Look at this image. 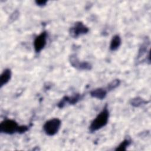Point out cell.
I'll return each instance as SVG.
<instances>
[{"label":"cell","mask_w":151,"mask_h":151,"mask_svg":"<svg viewBox=\"0 0 151 151\" xmlns=\"http://www.w3.org/2000/svg\"><path fill=\"white\" fill-rule=\"evenodd\" d=\"M29 126L19 125L18 123L10 119H4L0 124V132L6 134H13L16 133L22 134L29 130Z\"/></svg>","instance_id":"cell-1"},{"label":"cell","mask_w":151,"mask_h":151,"mask_svg":"<svg viewBox=\"0 0 151 151\" xmlns=\"http://www.w3.org/2000/svg\"><path fill=\"white\" fill-rule=\"evenodd\" d=\"M110 116V112L106 104L102 110L97 115V116L93 120L89 126V130L90 132H95L107 125L109 122Z\"/></svg>","instance_id":"cell-2"},{"label":"cell","mask_w":151,"mask_h":151,"mask_svg":"<svg viewBox=\"0 0 151 151\" xmlns=\"http://www.w3.org/2000/svg\"><path fill=\"white\" fill-rule=\"evenodd\" d=\"M61 126V121L58 118H52L45 122L43 125L44 133L49 136H53L59 131Z\"/></svg>","instance_id":"cell-3"},{"label":"cell","mask_w":151,"mask_h":151,"mask_svg":"<svg viewBox=\"0 0 151 151\" xmlns=\"http://www.w3.org/2000/svg\"><path fill=\"white\" fill-rule=\"evenodd\" d=\"M149 40L147 38L140 45L139 51L138 54L136 57V63L139 64L143 63V61H148L149 64L150 63V54L147 55V53L150 52L149 50H147V47L149 45Z\"/></svg>","instance_id":"cell-4"},{"label":"cell","mask_w":151,"mask_h":151,"mask_svg":"<svg viewBox=\"0 0 151 151\" xmlns=\"http://www.w3.org/2000/svg\"><path fill=\"white\" fill-rule=\"evenodd\" d=\"M68 60L71 65L78 70L88 71L91 70L92 68V65L90 63L80 61L75 54L70 55Z\"/></svg>","instance_id":"cell-5"},{"label":"cell","mask_w":151,"mask_h":151,"mask_svg":"<svg viewBox=\"0 0 151 151\" xmlns=\"http://www.w3.org/2000/svg\"><path fill=\"white\" fill-rule=\"evenodd\" d=\"M89 28L81 21H77L69 29V34L73 38H78L80 36L87 34Z\"/></svg>","instance_id":"cell-6"},{"label":"cell","mask_w":151,"mask_h":151,"mask_svg":"<svg viewBox=\"0 0 151 151\" xmlns=\"http://www.w3.org/2000/svg\"><path fill=\"white\" fill-rule=\"evenodd\" d=\"M47 32L43 31L35 38L34 41V48L36 53L40 52L44 48L47 44Z\"/></svg>","instance_id":"cell-7"},{"label":"cell","mask_w":151,"mask_h":151,"mask_svg":"<svg viewBox=\"0 0 151 151\" xmlns=\"http://www.w3.org/2000/svg\"><path fill=\"white\" fill-rule=\"evenodd\" d=\"M81 98H82V96L79 93H76L70 96H65L63 97L60 100V101L58 103L57 106L58 108L62 109L67 104H69V105L75 104L77 103H78L81 99Z\"/></svg>","instance_id":"cell-8"},{"label":"cell","mask_w":151,"mask_h":151,"mask_svg":"<svg viewBox=\"0 0 151 151\" xmlns=\"http://www.w3.org/2000/svg\"><path fill=\"white\" fill-rule=\"evenodd\" d=\"M107 90L106 88H97L91 90L90 93V96L95 99L99 100H103L104 99L107 94Z\"/></svg>","instance_id":"cell-9"},{"label":"cell","mask_w":151,"mask_h":151,"mask_svg":"<svg viewBox=\"0 0 151 151\" xmlns=\"http://www.w3.org/2000/svg\"><path fill=\"white\" fill-rule=\"evenodd\" d=\"M12 72L10 68H5L1 74L0 77V87L2 88L6 85L11 80Z\"/></svg>","instance_id":"cell-10"},{"label":"cell","mask_w":151,"mask_h":151,"mask_svg":"<svg viewBox=\"0 0 151 151\" xmlns=\"http://www.w3.org/2000/svg\"><path fill=\"white\" fill-rule=\"evenodd\" d=\"M122 44V38L118 34H116L113 36L109 46L110 50L111 51H117Z\"/></svg>","instance_id":"cell-11"},{"label":"cell","mask_w":151,"mask_h":151,"mask_svg":"<svg viewBox=\"0 0 151 151\" xmlns=\"http://www.w3.org/2000/svg\"><path fill=\"white\" fill-rule=\"evenodd\" d=\"M147 103H148L147 101H146V100H144L143 99L139 97H136L133 98L130 101V104L135 107H140L144 104H146Z\"/></svg>","instance_id":"cell-12"},{"label":"cell","mask_w":151,"mask_h":151,"mask_svg":"<svg viewBox=\"0 0 151 151\" xmlns=\"http://www.w3.org/2000/svg\"><path fill=\"white\" fill-rule=\"evenodd\" d=\"M132 144V140L130 137L125 138L122 142L116 147L115 150H126L127 148Z\"/></svg>","instance_id":"cell-13"},{"label":"cell","mask_w":151,"mask_h":151,"mask_svg":"<svg viewBox=\"0 0 151 151\" xmlns=\"http://www.w3.org/2000/svg\"><path fill=\"white\" fill-rule=\"evenodd\" d=\"M120 84V80L119 79H114V80L111 81L107 86L106 89L108 91H111L115 88H116L117 87L119 86Z\"/></svg>","instance_id":"cell-14"},{"label":"cell","mask_w":151,"mask_h":151,"mask_svg":"<svg viewBox=\"0 0 151 151\" xmlns=\"http://www.w3.org/2000/svg\"><path fill=\"white\" fill-rule=\"evenodd\" d=\"M35 4L37 5H38V6H41L42 7L45 5H46L47 3V1H44V0H40V1H35Z\"/></svg>","instance_id":"cell-15"},{"label":"cell","mask_w":151,"mask_h":151,"mask_svg":"<svg viewBox=\"0 0 151 151\" xmlns=\"http://www.w3.org/2000/svg\"><path fill=\"white\" fill-rule=\"evenodd\" d=\"M18 15H19V13H18V12L17 11H15L13 14H12L11 16L10 17L9 21H10L11 22H13L14 21H15V20L18 18Z\"/></svg>","instance_id":"cell-16"}]
</instances>
